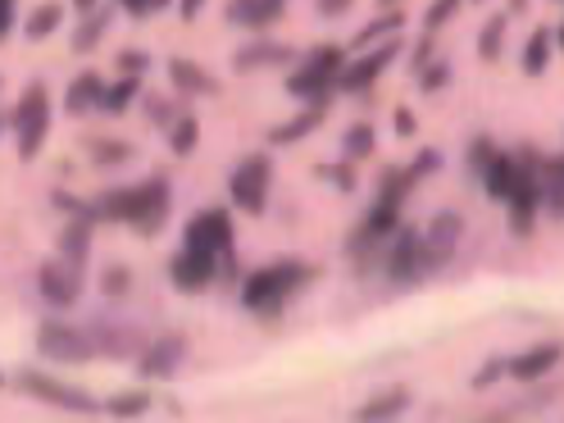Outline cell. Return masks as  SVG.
Here are the masks:
<instances>
[{"instance_id": "1", "label": "cell", "mask_w": 564, "mask_h": 423, "mask_svg": "<svg viewBox=\"0 0 564 423\" xmlns=\"http://www.w3.org/2000/svg\"><path fill=\"white\" fill-rule=\"evenodd\" d=\"M314 273H319V269H314V264H301V260L264 264V269H256L251 278L241 282V305H246V310H256V314H264V319H278L282 305H288Z\"/></svg>"}, {"instance_id": "2", "label": "cell", "mask_w": 564, "mask_h": 423, "mask_svg": "<svg viewBox=\"0 0 564 423\" xmlns=\"http://www.w3.org/2000/svg\"><path fill=\"white\" fill-rule=\"evenodd\" d=\"M183 246L187 251H200L209 260H219V273L237 269V237H232V219L224 209H200V215L187 219L183 228Z\"/></svg>"}, {"instance_id": "3", "label": "cell", "mask_w": 564, "mask_h": 423, "mask_svg": "<svg viewBox=\"0 0 564 423\" xmlns=\"http://www.w3.org/2000/svg\"><path fill=\"white\" fill-rule=\"evenodd\" d=\"M10 123H14V141H19V160H37L46 137H51V91H46V83L23 87Z\"/></svg>"}, {"instance_id": "4", "label": "cell", "mask_w": 564, "mask_h": 423, "mask_svg": "<svg viewBox=\"0 0 564 423\" xmlns=\"http://www.w3.org/2000/svg\"><path fill=\"white\" fill-rule=\"evenodd\" d=\"M341 64H346V51L341 46H314L296 74H288V96L296 100H328L333 87H337V74H341Z\"/></svg>"}, {"instance_id": "5", "label": "cell", "mask_w": 564, "mask_h": 423, "mask_svg": "<svg viewBox=\"0 0 564 423\" xmlns=\"http://www.w3.org/2000/svg\"><path fill=\"white\" fill-rule=\"evenodd\" d=\"M460 237H465V219L455 209L433 215V224L419 232V278L442 273L455 260V251H460Z\"/></svg>"}, {"instance_id": "6", "label": "cell", "mask_w": 564, "mask_h": 423, "mask_svg": "<svg viewBox=\"0 0 564 423\" xmlns=\"http://www.w3.org/2000/svg\"><path fill=\"white\" fill-rule=\"evenodd\" d=\"M14 387L28 392V397L46 401V405H55V410H68V414H100V397L83 392V387H68V382H59V378H51L42 369H19Z\"/></svg>"}, {"instance_id": "7", "label": "cell", "mask_w": 564, "mask_h": 423, "mask_svg": "<svg viewBox=\"0 0 564 423\" xmlns=\"http://www.w3.org/2000/svg\"><path fill=\"white\" fill-rule=\"evenodd\" d=\"M269 183H273V164H269L264 151H256V155H246V160L232 169L228 196H232V205L241 209V215H264V205H269Z\"/></svg>"}, {"instance_id": "8", "label": "cell", "mask_w": 564, "mask_h": 423, "mask_svg": "<svg viewBox=\"0 0 564 423\" xmlns=\"http://www.w3.org/2000/svg\"><path fill=\"white\" fill-rule=\"evenodd\" d=\"M37 350H42V360H59V365H91L96 360L87 328L59 324V319H46L37 328Z\"/></svg>"}, {"instance_id": "9", "label": "cell", "mask_w": 564, "mask_h": 423, "mask_svg": "<svg viewBox=\"0 0 564 423\" xmlns=\"http://www.w3.org/2000/svg\"><path fill=\"white\" fill-rule=\"evenodd\" d=\"M183 360H187V337L183 333H160L137 350V373L147 382H169V378H178Z\"/></svg>"}, {"instance_id": "10", "label": "cell", "mask_w": 564, "mask_h": 423, "mask_svg": "<svg viewBox=\"0 0 564 423\" xmlns=\"http://www.w3.org/2000/svg\"><path fill=\"white\" fill-rule=\"evenodd\" d=\"M397 55H401V37L382 42V46L356 55V59H346V64H341V74H337V91H369V87L387 74V68L397 64Z\"/></svg>"}, {"instance_id": "11", "label": "cell", "mask_w": 564, "mask_h": 423, "mask_svg": "<svg viewBox=\"0 0 564 423\" xmlns=\"http://www.w3.org/2000/svg\"><path fill=\"white\" fill-rule=\"evenodd\" d=\"M37 292H42L46 305L68 310V305H78V296H83V278H78V269H68L64 260H46L37 269Z\"/></svg>"}, {"instance_id": "12", "label": "cell", "mask_w": 564, "mask_h": 423, "mask_svg": "<svg viewBox=\"0 0 564 423\" xmlns=\"http://www.w3.org/2000/svg\"><path fill=\"white\" fill-rule=\"evenodd\" d=\"M169 215H173L169 183H164V178H147V183H141V205H137L132 228H137L141 237H160L164 224H169Z\"/></svg>"}, {"instance_id": "13", "label": "cell", "mask_w": 564, "mask_h": 423, "mask_svg": "<svg viewBox=\"0 0 564 423\" xmlns=\"http://www.w3.org/2000/svg\"><path fill=\"white\" fill-rule=\"evenodd\" d=\"M169 278H173V288L178 292H187V296H196V292H205L209 282L219 278V260H209V256H200V251H183L169 260Z\"/></svg>"}, {"instance_id": "14", "label": "cell", "mask_w": 564, "mask_h": 423, "mask_svg": "<svg viewBox=\"0 0 564 423\" xmlns=\"http://www.w3.org/2000/svg\"><path fill=\"white\" fill-rule=\"evenodd\" d=\"M382 264L392 282H414L419 278V232L414 228H397L382 246Z\"/></svg>"}, {"instance_id": "15", "label": "cell", "mask_w": 564, "mask_h": 423, "mask_svg": "<svg viewBox=\"0 0 564 423\" xmlns=\"http://www.w3.org/2000/svg\"><path fill=\"white\" fill-rule=\"evenodd\" d=\"M296 59L292 46H282V42H269V37H256V42H246L232 51V68L237 74H260V68H288Z\"/></svg>"}, {"instance_id": "16", "label": "cell", "mask_w": 564, "mask_h": 423, "mask_svg": "<svg viewBox=\"0 0 564 423\" xmlns=\"http://www.w3.org/2000/svg\"><path fill=\"white\" fill-rule=\"evenodd\" d=\"M87 337H91V350H96V356L105 350L110 360H132L137 350L147 346V341H141V333L128 328V324H91Z\"/></svg>"}, {"instance_id": "17", "label": "cell", "mask_w": 564, "mask_h": 423, "mask_svg": "<svg viewBox=\"0 0 564 423\" xmlns=\"http://www.w3.org/2000/svg\"><path fill=\"white\" fill-rule=\"evenodd\" d=\"M324 119H328V100H310L301 115H292L288 123H278L269 132V141H273V147H296V141H305L310 132H319Z\"/></svg>"}, {"instance_id": "18", "label": "cell", "mask_w": 564, "mask_h": 423, "mask_svg": "<svg viewBox=\"0 0 564 423\" xmlns=\"http://www.w3.org/2000/svg\"><path fill=\"white\" fill-rule=\"evenodd\" d=\"M169 83L178 87L183 96H219V78L209 74L205 64L183 59V55H173V59H169Z\"/></svg>"}, {"instance_id": "19", "label": "cell", "mask_w": 564, "mask_h": 423, "mask_svg": "<svg viewBox=\"0 0 564 423\" xmlns=\"http://www.w3.org/2000/svg\"><path fill=\"white\" fill-rule=\"evenodd\" d=\"M282 10H288V0H228V23L264 32L282 19Z\"/></svg>"}, {"instance_id": "20", "label": "cell", "mask_w": 564, "mask_h": 423, "mask_svg": "<svg viewBox=\"0 0 564 423\" xmlns=\"http://www.w3.org/2000/svg\"><path fill=\"white\" fill-rule=\"evenodd\" d=\"M555 365H560V341H542V346H533V350H523V356L506 360V373L519 378V382H538V378H546Z\"/></svg>"}, {"instance_id": "21", "label": "cell", "mask_w": 564, "mask_h": 423, "mask_svg": "<svg viewBox=\"0 0 564 423\" xmlns=\"http://www.w3.org/2000/svg\"><path fill=\"white\" fill-rule=\"evenodd\" d=\"M410 410V392L405 387H392V392H378L373 401H365L356 414H350V423H392Z\"/></svg>"}, {"instance_id": "22", "label": "cell", "mask_w": 564, "mask_h": 423, "mask_svg": "<svg viewBox=\"0 0 564 423\" xmlns=\"http://www.w3.org/2000/svg\"><path fill=\"white\" fill-rule=\"evenodd\" d=\"M100 91H105V78L96 74V68H87V74H78L74 83H68V91H64V110L74 115V119L91 115V110H96V100H100Z\"/></svg>"}, {"instance_id": "23", "label": "cell", "mask_w": 564, "mask_h": 423, "mask_svg": "<svg viewBox=\"0 0 564 423\" xmlns=\"http://www.w3.org/2000/svg\"><path fill=\"white\" fill-rule=\"evenodd\" d=\"M91 228L96 224H87V219H68V228L59 232V260L68 269H78V273H83V264L91 256Z\"/></svg>"}, {"instance_id": "24", "label": "cell", "mask_w": 564, "mask_h": 423, "mask_svg": "<svg viewBox=\"0 0 564 423\" xmlns=\"http://www.w3.org/2000/svg\"><path fill=\"white\" fill-rule=\"evenodd\" d=\"M555 37H560V28H538L533 37H528L519 64H523V74L528 78H542L546 68H551V55H555Z\"/></svg>"}, {"instance_id": "25", "label": "cell", "mask_w": 564, "mask_h": 423, "mask_svg": "<svg viewBox=\"0 0 564 423\" xmlns=\"http://www.w3.org/2000/svg\"><path fill=\"white\" fill-rule=\"evenodd\" d=\"M64 23V0H42V6H32V14L23 19V37L28 42H46L55 37Z\"/></svg>"}, {"instance_id": "26", "label": "cell", "mask_w": 564, "mask_h": 423, "mask_svg": "<svg viewBox=\"0 0 564 423\" xmlns=\"http://www.w3.org/2000/svg\"><path fill=\"white\" fill-rule=\"evenodd\" d=\"M514 178H519V160L506 155V151H497V160L482 169V192H487L491 200H506L510 187H514Z\"/></svg>"}, {"instance_id": "27", "label": "cell", "mask_w": 564, "mask_h": 423, "mask_svg": "<svg viewBox=\"0 0 564 423\" xmlns=\"http://www.w3.org/2000/svg\"><path fill=\"white\" fill-rule=\"evenodd\" d=\"M506 32H510V14H491L478 32V59L482 64H497L506 55Z\"/></svg>"}, {"instance_id": "28", "label": "cell", "mask_w": 564, "mask_h": 423, "mask_svg": "<svg viewBox=\"0 0 564 423\" xmlns=\"http://www.w3.org/2000/svg\"><path fill=\"white\" fill-rule=\"evenodd\" d=\"M141 96V78H119V83H110L100 91V100H96V110L100 115H110V119H119V115H128V105Z\"/></svg>"}, {"instance_id": "29", "label": "cell", "mask_w": 564, "mask_h": 423, "mask_svg": "<svg viewBox=\"0 0 564 423\" xmlns=\"http://www.w3.org/2000/svg\"><path fill=\"white\" fill-rule=\"evenodd\" d=\"M373 147H378L373 123H350L346 137H341V160H346V164H360V160L373 155Z\"/></svg>"}, {"instance_id": "30", "label": "cell", "mask_w": 564, "mask_h": 423, "mask_svg": "<svg viewBox=\"0 0 564 423\" xmlns=\"http://www.w3.org/2000/svg\"><path fill=\"white\" fill-rule=\"evenodd\" d=\"M414 192V178H410V169H382V178H378V205H405V196Z\"/></svg>"}, {"instance_id": "31", "label": "cell", "mask_w": 564, "mask_h": 423, "mask_svg": "<svg viewBox=\"0 0 564 423\" xmlns=\"http://www.w3.org/2000/svg\"><path fill=\"white\" fill-rule=\"evenodd\" d=\"M110 14H115V10H87L83 28L74 32V51H78V55H87V51L100 46V37L110 32Z\"/></svg>"}, {"instance_id": "32", "label": "cell", "mask_w": 564, "mask_h": 423, "mask_svg": "<svg viewBox=\"0 0 564 423\" xmlns=\"http://www.w3.org/2000/svg\"><path fill=\"white\" fill-rule=\"evenodd\" d=\"M196 141H200V123H196V115H178L169 123V151L178 155V160H187L192 151H196Z\"/></svg>"}, {"instance_id": "33", "label": "cell", "mask_w": 564, "mask_h": 423, "mask_svg": "<svg viewBox=\"0 0 564 423\" xmlns=\"http://www.w3.org/2000/svg\"><path fill=\"white\" fill-rule=\"evenodd\" d=\"M401 28H405V14H401V10H397V14H382V19L365 23V28H360V37L350 42V46H356V51H365V46H373V42H392V32L401 37Z\"/></svg>"}, {"instance_id": "34", "label": "cell", "mask_w": 564, "mask_h": 423, "mask_svg": "<svg viewBox=\"0 0 564 423\" xmlns=\"http://www.w3.org/2000/svg\"><path fill=\"white\" fill-rule=\"evenodd\" d=\"M100 410H105V414H115V419H141V414L151 410V397L141 392V387H132V392L105 397V401H100Z\"/></svg>"}, {"instance_id": "35", "label": "cell", "mask_w": 564, "mask_h": 423, "mask_svg": "<svg viewBox=\"0 0 564 423\" xmlns=\"http://www.w3.org/2000/svg\"><path fill=\"white\" fill-rule=\"evenodd\" d=\"M314 178H319V183H333L337 192H356L360 183H356V164H319V169H314Z\"/></svg>"}, {"instance_id": "36", "label": "cell", "mask_w": 564, "mask_h": 423, "mask_svg": "<svg viewBox=\"0 0 564 423\" xmlns=\"http://www.w3.org/2000/svg\"><path fill=\"white\" fill-rule=\"evenodd\" d=\"M51 200H55V209H64L68 219H87V224H96L91 200H83V196H74V192H64V187H55V192H51Z\"/></svg>"}, {"instance_id": "37", "label": "cell", "mask_w": 564, "mask_h": 423, "mask_svg": "<svg viewBox=\"0 0 564 423\" xmlns=\"http://www.w3.org/2000/svg\"><path fill=\"white\" fill-rule=\"evenodd\" d=\"M87 155L96 160V164H123L128 155H132V147H128V141H91V147H87Z\"/></svg>"}, {"instance_id": "38", "label": "cell", "mask_w": 564, "mask_h": 423, "mask_svg": "<svg viewBox=\"0 0 564 423\" xmlns=\"http://www.w3.org/2000/svg\"><path fill=\"white\" fill-rule=\"evenodd\" d=\"M128 288H132V273H128L123 264H110V269L100 273V292H105V296L119 301V296H128Z\"/></svg>"}, {"instance_id": "39", "label": "cell", "mask_w": 564, "mask_h": 423, "mask_svg": "<svg viewBox=\"0 0 564 423\" xmlns=\"http://www.w3.org/2000/svg\"><path fill=\"white\" fill-rule=\"evenodd\" d=\"M115 64L123 68V78H141V74L151 68V55H147V51H137V46H128V51H119Z\"/></svg>"}, {"instance_id": "40", "label": "cell", "mask_w": 564, "mask_h": 423, "mask_svg": "<svg viewBox=\"0 0 564 423\" xmlns=\"http://www.w3.org/2000/svg\"><path fill=\"white\" fill-rule=\"evenodd\" d=\"M491 160H497V147H491V137H474V147H469V169L478 173V178H482V169H487Z\"/></svg>"}, {"instance_id": "41", "label": "cell", "mask_w": 564, "mask_h": 423, "mask_svg": "<svg viewBox=\"0 0 564 423\" xmlns=\"http://www.w3.org/2000/svg\"><path fill=\"white\" fill-rule=\"evenodd\" d=\"M446 83H451V64H423V74H419L423 91H442Z\"/></svg>"}, {"instance_id": "42", "label": "cell", "mask_w": 564, "mask_h": 423, "mask_svg": "<svg viewBox=\"0 0 564 423\" xmlns=\"http://www.w3.org/2000/svg\"><path fill=\"white\" fill-rule=\"evenodd\" d=\"M455 10H460V0H437V6H433L429 14H423V32H433V37H437V28H442Z\"/></svg>"}, {"instance_id": "43", "label": "cell", "mask_w": 564, "mask_h": 423, "mask_svg": "<svg viewBox=\"0 0 564 423\" xmlns=\"http://www.w3.org/2000/svg\"><path fill=\"white\" fill-rule=\"evenodd\" d=\"M405 169H410V178L419 183L423 173H437V169H442V151H419L414 164H405Z\"/></svg>"}, {"instance_id": "44", "label": "cell", "mask_w": 564, "mask_h": 423, "mask_svg": "<svg viewBox=\"0 0 564 423\" xmlns=\"http://www.w3.org/2000/svg\"><path fill=\"white\" fill-rule=\"evenodd\" d=\"M147 115H151V123H173L178 119V110H173L164 96H147Z\"/></svg>"}, {"instance_id": "45", "label": "cell", "mask_w": 564, "mask_h": 423, "mask_svg": "<svg viewBox=\"0 0 564 423\" xmlns=\"http://www.w3.org/2000/svg\"><path fill=\"white\" fill-rule=\"evenodd\" d=\"M501 373H506V360H501V356H491V360H487V365L478 369V378H474V387H491V382H497Z\"/></svg>"}, {"instance_id": "46", "label": "cell", "mask_w": 564, "mask_h": 423, "mask_svg": "<svg viewBox=\"0 0 564 423\" xmlns=\"http://www.w3.org/2000/svg\"><path fill=\"white\" fill-rule=\"evenodd\" d=\"M14 6L19 0H0V46H6L10 32H14Z\"/></svg>"}, {"instance_id": "47", "label": "cell", "mask_w": 564, "mask_h": 423, "mask_svg": "<svg viewBox=\"0 0 564 423\" xmlns=\"http://www.w3.org/2000/svg\"><path fill=\"white\" fill-rule=\"evenodd\" d=\"M392 128H397L401 137H414V128H419V123H414V115L405 110V105H397V115H392Z\"/></svg>"}, {"instance_id": "48", "label": "cell", "mask_w": 564, "mask_h": 423, "mask_svg": "<svg viewBox=\"0 0 564 423\" xmlns=\"http://www.w3.org/2000/svg\"><path fill=\"white\" fill-rule=\"evenodd\" d=\"M314 10H319L324 19H341V14L350 10V0H319V6H314Z\"/></svg>"}, {"instance_id": "49", "label": "cell", "mask_w": 564, "mask_h": 423, "mask_svg": "<svg viewBox=\"0 0 564 423\" xmlns=\"http://www.w3.org/2000/svg\"><path fill=\"white\" fill-rule=\"evenodd\" d=\"M119 10H123V14H132V19H147V14H151L147 0H119Z\"/></svg>"}, {"instance_id": "50", "label": "cell", "mask_w": 564, "mask_h": 423, "mask_svg": "<svg viewBox=\"0 0 564 423\" xmlns=\"http://www.w3.org/2000/svg\"><path fill=\"white\" fill-rule=\"evenodd\" d=\"M173 6H178V14H183V19L192 23V19H196V14L205 10V0H173Z\"/></svg>"}, {"instance_id": "51", "label": "cell", "mask_w": 564, "mask_h": 423, "mask_svg": "<svg viewBox=\"0 0 564 423\" xmlns=\"http://www.w3.org/2000/svg\"><path fill=\"white\" fill-rule=\"evenodd\" d=\"M147 6H151V14H155V10H169L173 0H147Z\"/></svg>"}, {"instance_id": "52", "label": "cell", "mask_w": 564, "mask_h": 423, "mask_svg": "<svg viewBox=\"0 0 564 423\" xmlns=\"http://www.w3.org/2000/svg\"><path fill=\"white\" fill-rule=\"evenodd\" d=\"M74 6H78V10L87 14V10H96V0H74Z\"/></svg>"}, {"instance_id": "53", "label": "cell", "mask_w": 564, "mask_h": 423, "mask_svg": "<svg viewBox=\"0 0 564 423\" xmlns=\"http://www.w3.org/2000/svg\"><path fill=\"white\" fill-rule=\"evenodd\" d=\"M0 387H6V373H0Z\"/></svg>"}, {"instance_id": "54", "label": "cell", "mask_w": 564, "mask_h": 423, "mask_svg": "<svg viewBox=\"0 0 564 423\" xmlns=\"http://www.w3.org/2000/svg\"><path fill=\"white\" fill-rule=\"evenodd\" d=\"M382 6H392V0H382Z\"/></svg>"}, {"instance_id": "55", "label": "cell", "mask_w": 564, "mask_h": 423, "mask_svg": "<svg viewBox=\"0 0 564 423\" xmlns=\"http://www.w3.org/2000/svg\"><path fill=\"white\" fill-rule=\"evenodd\" d=\"M551 6H560V0H551Z\"/></svg>"}]
</instances>
